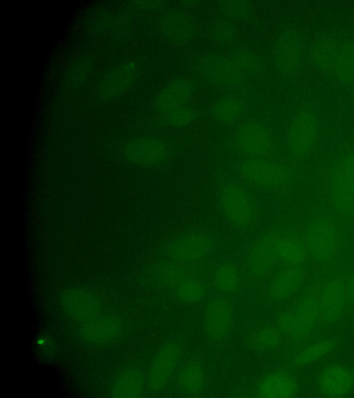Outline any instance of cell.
Masks as SVG:
<instances>
[{
    "label": "cell",
    "mask_w": 354,
    "mask_h": 398,
    "mask_svg": "<svg viewBox=\"0 0 354 398\" xmlns=\"http://www.w3.org/2000/svg\"><path fill=\"white\" fill-rule=\"evenodd\" d=\"M214 198L221 217L233 231L244 234L262 226L264 209L257 191L231 171L218 175Z\"/></svg>",
    "instance_id": "6da1fadb"
},
{
    "label": "cell",
    "mask_w": 354,
    "mask_h": 398,
    "mask_svg": "<svg viewBox=\"0 0 354 398\" xmlns=\"http://www.w3.org/2000/svg\"><path fill=\"white\" fill-rule=\"evenodd\" d=\"M231 171L245 183L261 191H277L288 187L293 181L292 169L270 158H241Z\"/></svg>",
    "instance_id": "7a4b0ae2"
},
{
    "label": "cell",
    "mask_w": 354,
    "mask_h": 398,
    "mask_svg": "<svg viewBox=\"0 0 354 398\" xmlns=\"http://www.w3.org/2000/svg\"><path fill=\"white\" fill-rule=\"evenodd\" d=\"M218 234L212 227L199 225L174 236L166 246L170 260L190 264L205 260L215 249Z\"/></svg>",
    "instance_id": "3957f363"
},
{
    "label": "cell",
    "mask_w": 354,
    "mask_h": 398,
    "mask_svg": "<svg viewBox=\"0 0 354 398\" xmlns=\"http://www.w3.org/2000/svg\"><path fill=\"white\" fill-rule=\"evenodd\" d=\"M304 239L308 254L319 263L332 262L341 244V233L336 222L326 216H319L308 224Z\"/></svg>",
    "instance_id": "277c9868"
},
{
    "label": "cell",
    "mask_w": 354,
    "mask_h": 398,
    "mask_svg": "<svg viewBox=\"0 0 354 398\" xmlns=\"http://www.w3.org/2000/svg\"><path fill=\"white\" fill-rule=\"evenodd\" d=\"M320 122L317 111L309 106L299 108L291 118L286 134V148L295 159L308 155L317 141Z\"/></svg>",
    "instance_id": "5b68a950"
},
{
    "label": "cell",
    "mask_w": 354,
    "mask_h": 398,
    "mask_svg": "<svg viewBox=\"0 0 354 398\" xmlns=\"http://www.w3.org/2000/svg\"><path fill=\"white\" fill-rule=\"evenodd\" d=\"M232 145L242 158H270L274 138L270 129L257 120L241 124L232 135Z\"/></svg>",
    "instance_id": "8992f818"
},
{
    "label": "cell",
    "mask_w": 354,
    "mask_h": 398,
    "mask_svg": "<svg viewBox=\"0 0 354 398\" xmlns=\"http://www.w3.org/2000/svg\"><path fill=\"white\" fill-rule=\"evenodd\" d=\"M283 231L267 229L257 234L246 254V267L250 274L263 278L270 274L279 261L277 247Z\"/></svg>",
    "instance_id": "52a82bcc"
},
{
    "label": "cell",
    "mask_w": 354,
    "mask_h": 398,
    "mask_svg": "<svg viewBox=\"0 0 354 398\" xmlns=\"http://www.w3.org/2000/svg\"><path fill=\"white\" fill-rule=\"evenodd\" d=\"M140 72L139 64L133 59L118 62L99 79L95 95L100 100L111 101L121 97L135 84Z\"/></svg>",
    "instance_id": "ba28073f"
},
{
    "label": "cell",
    "mask_w": 354,
    "mask_h": 398,
    "mask_svg": "<svg viewBox=\"0 0 354 398\" xmlns=\"http://www.w3.org/2000/svg\"><path fill=\"white\" fill-rule=\"evenodd\" d=\"M126 159L143 167H153L165 163L171 155V148L164 140L152 137H138L128 141L123 149Z\"/></svg>",
    "instance_id": "9c48e42d"
},
{
    "label": "cell",
    "mask_w": 354,
    "mask_h": 398,
    "mask_svg": "<svg viewBox=\"0 0 354 398\" xmlns=\"http://www.w3.org/2000/svg\"><path fill=\"white\" fill-rule=\"evenodd\" d=\"M199 68L209 82L219 87H236L246 77L230 55H206L201 59Z\"/></svg>",
    "instance_id": "30bf717a"
},
{
    "label": "cell",
    "mask_w": 354,
    "mask_h": 398,
    "mask_svg": "<svg viewBox=\"0 0 354 398\" xmlns=\"http://www.w3.org/2000/svg\"><path fill=\"white\" fill-rule=\"evenodd\" d=\"M326 186L335 214L345 220L354 219V191L336 160L327 171Z\"/></svg>",
    "instance_id": "8fae6325"
},
{
    "label": "cell",
    "mask_w": 354,
    "mask_h": 398,
    "mask_svg": "<svg viewBox=\"0 0 354 398\" xmlns=\"http://www.w3.org/2000/svg\"><path fill=\"white\" fill-rule=\"evenodd\" d=\"M320 321L330 325L339 321L347 306L346 281L339 276L327 278L318 290Z\"/></svg>",
    "instance_id": "7c38bea8"
},
{
    "label": "cell",
    "mask_w": 354,
    "mask_h": 398,
    "mask_svg": "<svg viewBox=\"0 0 354 398\" xmlns=\"http://www.w3.org/2000/svg\"><path fill=\"white\" fill-rule=\"evenodd\" d=\"M304 48L299 35L294 30H285L277 37L273 50L275 69L282 75H291L301 64Z\"/></svg>",
    "instance_id": "4fadbf2b"
},
{
    "label": "cell",
    "mask_w": 354,
    "mask_h": 398,
    "mask_svg": "<svg viewBox=\"0 0 354 398\" xmlns=\"http://www.w3.org/2000/svg\"><path fill=\"white\" fill-rule=\"evenodd\" d=\"M317 387L326 397H343L354 389V368L339 363L324 366L317 376Z\"/></svg>",
    "instance_id": "5bb4252c"
},
{
    "label": "cell",
    "mask_w": 354,
    "mask_h": 398,
    "mask_svg": "<svg viewBox=\"0 0 354 398\" xmlns=\"http://www.w3.org/2000/svg\"><path fill=\"white\" fill-rule=\"evenodd\" d=\"M234 320V307L227 298L217 297L210 300L204 314L205 330L215 341L225 339L229 334Z\"/></svg>",
    "instance_id": "9a60e30c"
},
{
    "label": "cell",
    "mask_w": 354,
    "mask_h": 398,
    "mask_svg": "<svg viewBox=\"0 0 354 398\" xmlns=\"http://www.w3.org/2000/svg\"><path fill=\"white\" fill-rule=\"evenodd\" d=\"M299 384L290 372L275 369L265 375L258 382L256 396L261 398H292L298 396Z\"/></svg>",
    "instance_id": "2e32d148"
},
{
    "label": "cell",
    "mask_w": 354,
    "mask_h": 398,
    "mask_svg": "<svg viewBox=\"0 0 354 398\" xmlns=\"http://www.w3.org/2000/svg\"><path fill=\"white\" fill-rule=\"evenodd\" d=\"M195 91L194 82L187 77H177L169 81L156 94L154 107L160 116L187 105Z\"/></svg>",
    "instance_id": "e0dca14e"
},
{
    "label": "cell",
    "mask_w": 354,
    "mask_h": 398,
    "mask_svg": "<svg viewBox=\"0 0 354 398\" xmlns=\"http://www.w3.org/2000/svg\"><path fill=\"white\" fill-rule=\"evenodd\" d=\"M180 354L179 345L174 341L160 348L151 362L148 374L149 385L152 390H160L167 383L178 363Z\"/></svg>",
    "instance_id": "ac0fdd59"
},
{
    "label": "cell",
    "mask_w": 354,
    "mask_h": 398,
    "mask_svg": "<svg viewBox=\"0 0 354 398\" xmlns=\"http://www.w3.org/2000/svg\"><path fill=\"white\" fill-rule=\"evenodd\" d=\"M158 32L167 43L174 45L188 44L194 36V26L189 17L179 10H171L159 20Z\"/></svg>",
    "instance_id": "d6986e66"
},
{
    "label": "cell",
    "mask_w": 354,
    "mask_h": 398,
    "mask_svg": "<svg viewBox=\"0 0 354 398\" xmlns=\"http://www.w3.org/2000/svg\"><path fill=\"white\" fill-rule=\"evenodd\" d=\"M297 325L299 342L314 332L320 320L318 290L310 288L300 296L292 310Z\"/></svg>",
    "instance_id": "ffe728a7"
},
{
    "label": "cell",
    "mask_w": 354,
    "mask_h": 398,
    "mask_svg": "<svg viewBox=\"0 0 354 398\" xmlns=\"http://www.w3.org/2000/svg\"><path fill=\"white\" fill-rule=\"evenodd\" d=\"M306 276L302 265H288L270 281L268 292L275 301H283L294 295L301 287Z\"/></svg>",
    "instance_id": "44dd1931"
},
{
    "label": "cell",
    "mask_w": 354,
    "mask_h": 398,
    "mask_svg": "<svg viewBox=\"0 0 354 398\" xmlns=\"http://www.w3.org/2000/svg\"><path fill=\"white\" fill-rule=\"evenodd\" d=\"M62 305L73 319L85 323L99 313V303L88 292L82 289H71L62 296Z\"/></svg>",
    "instance_id": "7402d4cb"
},
{
    "label": "cell",
    "mask_w": 354,
    "mask_h": 398,
    "mask_svg": "<svg viewBox=\"0 0 354 398\" xmlns=\"http://www.w3.org/2000/svg\"><path fill=\"white\" fill-rule=\"evenodd\" d=\"M80 332L83 339L88 342L106 343L118 335L120 323L114 317L96 316L84 323Z\"/></svg>",
    "instance_id": "603a6c76"
},
{
    "label": "cell",
    "mask_w": 354,
    "mask_h": 398,
    "mask_svg": "<svg viewBox=\"0 0 354 398\" xmlns=\"http://www.w3.org/2000/svg\"><path fill=\"white\" fill-rule=\"evenodd\" d=\"M245 112V103L240 98L227 95L216 100L209 108V115L216 122L232 125L239 122Z\"/></svg>",
    "instance_id": "cb8c5ba5"
},
{
    "label": "cell",
    "mask_w": 354,
    "mask_h": 398,
    "mask_svg": "<svg viewBox=\"0 0 354 398\" xmlns=\"http://www.w3.org/2000/svg\"><path fill=\"white\" fill-rule=\"evenodd\" d=\"M277 254L279 260L288 266L302 265L308 254L304 237L283 231L278 243Z\"/></svg>",
    "instance_id": "d4e9b609"
},
{
    "label": "cell",
    "mask_w": 354,
    "mask_h": 398,
    "mask_svg": "<svg viewBox=\"0 0 354 398\" xmlns=\"http://www.w3.org/2000/svg\"><path fill=\"white\" fill-rule=\"evenodd\" d=\"M339 343L334 337L319 339L298 351L292 359V365L302 368L316 363L333 352Z\"/></svg>",
    "instance_id": "484cf974"
},
{
    "label": "cell",
    "mask_w": 354,
    "mask_h": 398,
    "mask_svg": "<svg viewBox=\"0 0 354 398\" xmlns=\"http://www.w3.org/2000/svg\"><path fill=\"white\" fill-rule=\"evenodd\" d=\"M340 44L331 37L324 36L313 44L310 57L313 64L319 70H333Z\"/></svg>",
    "instance_id": "4316f807"
},
{
    "label": "cell",
    "mask_w": 354,
    "mask_h": 398,
    "mask_svg": "<svg viewBox=\"0 0 354 398\" xmlns=\"http://www.w3.org/2000/svg\"><path fill=\"white\" fill-rule=\"evenodd\" d=\"M333 71L342 85L354 84V41L346 40L340 44Z\"/></svg>",
    "instance_id": "83f0119b"
},
{
    "label": "cell",
    "mask_w": 354,
    "mask_h": 398,
    "mask_svg": "<svg viewBox=\"0 0 354 398\" xmlns=\"http://www.w3.org/2000/svg\"><path fill=\"white\" fill-rule=\"evenodd\" d=\"M145 388V379L137 369L131 368L122 372L116 379L111 392L115 397H140Z\"/></svg>",
    "instance_id": "f1b7e54d"
},
{
    "label": "cell",
    "mask_w": 354,
    "mask_h": 398,
    "mask_svg": "<svg viewBox=\"0 0 354 398\" xmlns=\"http://www.w3.org/2000/svg\"><path fill=\"white\" fill-rule=\"evenodd\" d=\"M212 281L219 291L227 294L235 293L241 286L240 270L234 263L223 262L215 267Z\"/></svg>",
    "instance_id": "f546056e"
},
{
    "label": "cell",
    "mask_w": 354,
    "mask_h": 398,
    "mask_svg": "<svg viewBox=\"0 0 354 398\" xmlns=\"http://www.w3.org/2000/svg\"><path fill=\"white\" fill-rule=\"evenodd\" d=\"M178 383L187 395L195 396L201 393L205 384V373L201 364L195 361L186 363L178 374Z\"/></svg>",
    "instance_id": "4dcf8cb0"
},
{
    "label": "cell",
    "mask_w": 354,
    "mask_h": 398,
    "mask_svg": "<svg viewBox=\"0 0 354 398\" xmlns=\"http://www.w3.org/2000/svg\"><path fill=\"white\" fill-rule=\"evenodd\" d=\"M282 333L271 325L262 326L253 332L248 339L251 349L259 352H268L276 349L281 343Z\"/></svg>",
    "instance_id": "1f68e13d"
},
{
    "label": "cell",
    "mask_w": 354,
    "mask_h": 398,
    "mask_svg": "<svg viewBox=\"0 0 354 398\" xmlns=\"http://www.w3.org/2000/svg\"><path fill=\"white\" fill-rule=\"evenodd\" d=\"M230 56L245 77H253L261 73L264 64L255 52L247 48L234 50Z\"/></svg>",
    "instance_id": "d6a6232c"
},
{
    "label": "cell",
    "mask_w": 354,
    "mask_h": 398,
    "mask_svg": "<svg viewBox=\"0 0 354 398\" xmlns=\"http://www.w3.org/2000/svg\"><path fill=\"white\" fill-rule=\"evenodd\" d=\"M176 294L182 301L195 303L203 300L207 292L205 283L194 276H187L176 287Z\"/></svg>",
    "instance_id": "836d02e7"
},
{
    "label": "cell",
    "mask_w": 354,
    "mask_h": 398,
    "mask_svg": "<svg viewBox=\"0 0 354 398\" xmlns=\"http://www.w3.org/2000/svg\"><path fill=\"white\" fill-rule=\"evenodd\" d=\"M188 276L185 264L172 260L162 263L158 269L160 281L169 287H175Z\"/></svg>",
    "instance_id": "e575fe53"
},
{
    "label": "cell",
    "mask_w": 354,
    "mask_h": 398,
    "mask_svg": "<svg viewBox=\"0 0 354 398\" xmlns=\"http://www.w3.org/2000/svg\"><path fill=\"white\" fill-rule=\"evenodd\" d=\"M93 66V61L88 55L77 57L69 66L66 82L71 87H78L86 81Z\"/></svg>",
    "instance_id": "d590c367"
},
{
    "label": "cell",
    "mask_w": 354,
    "mask_h": 398,
    "mask_svg": "<svg viewBox=\"0 0 354 398\" xmlns=\"http://www.w3.org/2000/svg\"><path fill=\"white\" fill-rule=\"evenodd\" d=\"M164 122L173 128H184L193 124L198 117L196 108L185 105L161 116Z\"/></svg>",
    "instance_id": "8d00e7d4"
},
{
    "label": "cell",
    "mask_w": 354,
    "mask_h": 398,
    "mask_svg": "<svg viewBox=\"0 0 354 398\" xmlns=\"http://www.w3.org/2000/svg\"><path fill=\"white\" fill-rule=\"evenodd\" d=\"M222 9L227 16L237 20H247L252 13L251 5L243 1H225Z\"/></svg>",
    "instance_id": "74e56055"
},
{
    "label": "cell",
    "mask_w": 354,
    "mask_h": 398,
    "mask_svg": "<svg viewBox=\"0 0 354 398\" xmlns=\"http://www.w3.org/2000/svg\"><path fill=\"white\" fill-rule=\"evenodd\" d=\"M212 37L216 43L221 45H228L234 40L236 30L231 23L221 21L213 27Z\"/></svg>",
    "instance_id": "f35d334b"
},
{
    "label": "cell",
    "mask_w": 354,
    "mask_h": 398,
    "mask_svg": "<svg viewBox=\"0 0 354 398\" xmlns=\"http://www.w3.org/2000/svg\"><path fill=\"white\" fill-rule=\"evenodd\" d=\"M335 160L342 167L348 184L354 191V149L343 150Z\"/></svg>",
    "instance_id": "ab89813d"
},
{
    "label": "cell",
    "mask_w": 354,
    "mask_h": 398,
    "mask_svg": "<svg viewBox=\"0 0 354 398\" xmlns=\"http://www.w3.org/2000/svg\"><path fill=\"white\" fill-rule=\"evenodd\" d=\"M37 344L45 356L50 357L55 352L54 342L48 336L44 335L41 337L37 341Z\"/></svg>",
    "instance_id": "60d3db41"
},
{
    "label": "cell",
    "mask_w": 354,
    "mask_h": 398,
    "mask_svg": "<svg viewBox=\"0 0 354 398\" xmlns=\"http://www.w3.org/2000/svg\"><path fill=\"white\" fill-rule=\"evenodd\" d=\"M347 306L354 310V269L346 281Z\"/></svg>",
    "instance_id": "b9f144b4"
}]
</instances>
